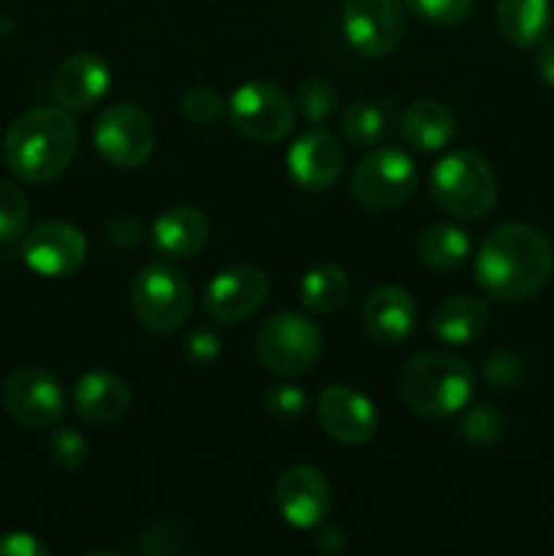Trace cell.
Returning <instances> with one entry per match:
<instances>
[{"instance_id": "cell-1", "label": "cell", "mask_w": 554, "mask_h": 556, "mask_svg": "<svg viewBox=\"0 0 554 556\" xmlns=\"http://www.w3.org/2000/svg\"><path fill=\"white\" fill-rule=\"evenodd\" d=\"M552 271V242L530 223H503L478 244L476 282L494 302H521L536 296Z\"/></svg>"}, {"instance_id": "cell-2", "label": "cell", "mask_w": 554, "mask_h": 556, "mask_svg": "<svg viewBox=\"0 0 554 556\" xmlns=\"http://www.w3.org/2000/svg\"><path fill=\"white\" fill-rule=\"evenodd\" d=\"M79 150V128L65 109L43 106L11 123L3 139V157L11 174L25 182L58 179Z\"/></svg>"}, {"instance_id": "cell-3", "label": "cell", "mask_w": 554, "mask_h": 556, "mask_svg": "<svg viewBox=\"0 0 554 556\" xmlns=\"http://www.w3.org/2000/svg\"><path fill=\"white\" fill-rule=\"evenodd\" d=\"M476 391V372L443 351L416 353L400 372V396L421 418H449L465 410Z\"/></svg>"}, {"instance_id": "cell-4", "label": "cell", "mask_w": 554, "mask_h": 556, "mask_svg": "<svg viewBox=\"0 0 554 556\" xmlns=\"http://www.w3.org/2000/svg\"><path fill=\"white\" fill-rule=\"evenodd\" d=\"M435 204L459 220H481L498 204V177L476 150H451L429 172Z\"/></svg>"}, {"instance_id": "cell-5", "label": "cell", "mask_w": 554, "mask_h": 556, "mask_svg": "<svg viewBox=\"0 0 554 556\" xmlns=\"http://www.w3.org/2000/svg\"><path fill=\"white\" fill-rule=\"evenodd\" d=\"M130 307L147 331L174 334L182 329L193 307L188 277L172 264L144 266L130 286Z\"/></svg>"}, {"instance_id": "cell-6", "label": "cell", "mask_w": 554, "mask_h": 556, "mask_svg": "<svg viewBox=\"0 0 554 556\" xmlns=\"http://www.w3.org/2000/svg\"><path fill=\"white\" fill-rule=\"evenodd\" d=\"M416 163L400 147H375L351 174L353 199L369 212L400 210L416 193Z\"/></svg>"}, {"instance_id": "cell-7", "label": "cell", "mask_w": 554, "mask_h": 556, "mask_svg": "<svg viewBox=\"0 0 554 556\" xmlns=\"http://www.w3.org/2000/svg\"><path fill=\"white\" fill-rule=\"evenodd\" d=\"M324 351V334L310 318L299 313L269 315L255 334V353L275 375H302L315 367Z\"/></svg>"}, {"instance_id": "cell-8", "label": "cell", "mask_w": 554, "mask_h": 556, "mask_svg": "<svg viewBox=\"0 0 554 556\" xmlns=\"http://www.w3.org/2000/svg\"><path fill=\"white\" fill-rule=\"evenodd\" d=\"M231 125L250 141L275 144L293 130L297 106L277 85L266 79H250L228 98Z\"/></svg>"}, {"instance_id": "cell-9", "label": "cell", "mask_w": 554, "mask_h": 556, "mask_svg": "<svg viewBox=\"0 0 554 556\" xmlns=\"http://www.w3.org/2000/svg\"><path fill=\"white\" fill-rule=\"evenodd\" d=\"M98 155L114 168H139L155 150V128L144 109L134 103H114L103 109L92 128Z\"/></svg>"}, {"instance_id": "cell-10", "label": "cell", "mask_w": 554, "mask_h": 556, "mask_svg": "<svg viewBox=\"0 0 554 556\" xmlns=\"http://www.w3.org/2000/svg\"><path fill=\"white\" fill-rule=\"evenodd\" d=\"M0 402L3 410L27 429L54 427L65 413L63 386L41 367L14 369L0 389Z\"/></svg>"}, {"instance_id": "cell-11", "label": "cell", "mask_w": 554, "mask_h": 556, "mask_svg": "<svg viewBox=\"0 0 554 556\" xmlns=\"http://www.w3.org/2000/svg\"><path fill=\"white\" fill-rule=\"evenodd\" d=\"M342 30L364 58H383L405 36V9L400 0H342Z\"/></svg>"}, {"instance_id": "cell-12", "label": "cell", "mask_w": 554, "mask_h": 556, "mask_svg": "<svg viewBox=\"0 0 554 556\" xmlns=\"http://www.w3.org/2000/svg\"><path fill=\"white\" fill-rule=\"evenodd\" d=\"M87 258V239L76 226L63 220H43L27 231L22 261L36 275L60 280L81 269Z\"/></svg>"}, {"instance_id": "cell-13", "label": "cell", "mask_w": 554, "mask_h": 556, "mask_svg": "<svg viewBox=\"0 0 554 556\" xmlns=\"http://www.w3.org/2000/svg\"><path fill=\"white\" fill-rule=\"evenodd\" d=\"M269 296V277L264 269L250 264H237L221 269L204 291V307L210 318L221 326H234L248 320Z\"/></svg>"}, {"instance_id": "cell-14", "label": "cell", "mask_w": 554, "mask_h": 556, "mask_svg": "<svg viewBox=\"0 0 554 556\" xmlns=\"http://www.w3.org/2000/svg\"><path fill=\"white\" fill-rule=\"evenodd\" d=\"M318 421L335 443L356 448L375 438L380 418L367 394L353 386L331 383L318 396Z\"/></svg>"}, {"instance_id": "cell-15", "label": "cell", "mask_w": 554, "mask_h": 556, "mask_svg": "<svg viewBox=\"0 0 554 556\" xmlns=\"http://www.w3.org/2000/svg\"><path fill=\"white\" fill-rule=\"evenodd\" d=\"M275 505L282 519L297 530H313L331 508L329 481L313 465H293L275 483Z\"/></svg>"}, {"instance_id": "cell-16", "label": "cell", "mask_w": 554, "mask_h": 556, "mask_svg": "<svg viewBox=\"0 0 554 556\" xmlns=\"http://www.w3.org/2000/svg\"><path fill=\"white\" fill-rule=\"evenodd\" d=\"M345 166V150L340 139L324 128L299 136L288 150V174L307 193H324L340 179Z\"/></svg>"}, {"instance_id": "cell-17", "label": "cell", "mask_w": 554, "mask_h": 556, "mask_svg": "<svg viewBox=\"0 0 554 556\" xmlns=\"http://www.w3.org/2000/svg\"><path fill=\"white\" fill-rule=\"evenodd\" d=\"M418 307L400 286H380L364 299L362 326L378 345H402L413 334Z\"/></svg>"}, {"instance_id": "cell-18", "label": "cell", "mask_w": 554, "mask_h": 556, "mask_svg": "<svg viewBox=\"0 0 554 556\" xmlns=\"http://www.w3.org/2000/svg\"><path fill=\"white\" fill-rule=\"evenodd\" d=\"M74 413L92 427H112L128 413L130 389L109 369H90L74 383Z\"/></svg>"}, {"instance_id": "cell-19", "label": "cell", "mask_w": 554, "mask_h": 556, "mask_svg": "<svg viewBox=\"0 0 554 556\" xmlns=\"http://www.w3.org/2000/svg\"><path fill=\"white\" fill-rule=\"evenodd\" d=\"M109 81H112V71L101 54L76 52L58 68L52 90L60 106L71 112H85L106 96Z\"/></svg>"}, {"instance_id": "cell-20", "label": "cell", "mask_w": 554, "mask_h": 556, "mask_svg": "<svg viewBox=\"0 0 554 556\" xmlns=\"http://www.w3.org/2000/svg\"><path fill=\"white\" fill-rule=\"evenodd\" d=\"M210 239V217L199 206H172L150 228V248L168 261L193 258Z\"/></svg>"}, {"instance_id": "cell-21", "label": "cell", "mask_w": 554, "mask_h": 556, "mask_svg": "<svg viewBox=\"0 0 554 556\" xmlns=\"http://www.w3.org/2000/svg\"><path fill=\"white\" fill-rule=\"evenodd\" d=\"M489 318L492 313L483 299L456 293V296L443 299L432 309L429 329H432L435 340H440L443 345H470L487 331Z\"/></svg>"}, {"instance_id": "cell-22", "label": "cell", "mask_w": 554, "mask_h": 556, "mask_svg": "<svg viewBox=\"0 0 554 556\" xmlns=\"http://www.w3.org/2000/svg\"><path fill=\"white\" fill-rule=\"evenodd\" d=\"M498 27L505 41L530 49L552 30V0H498Z\"/></svg>"}, {"instance_id": "cell-23", "label": "cell", "mask_w": 554, "mask_h": 556, "mask_svg": "<svg viewBox=\"0 0 554 556\" xmlns=\"http://www.w3.org/2000/svg\"><path fill=\"white\" fill-rule=\"evenodd\" d=\"M402 136L416 150L438 152L449 147V141H454L456 117L445 103L421 98L407 106L405 117H402Z\"/></svg>"}, {"instance_id": "cell-24", "label": "cell", "mask_w": 554, "mask_h": 556, "mask_svg": "<svg viewBox=\"0 0 554 556\" xmlns=\"http://www.w3.org/2000/svg\"><path fill=\"white\" fill-rule=\"evenodd\" d=\"M470 233L456 223H432L418 233L416 253L427 269L454 271L470 258Z\"/></svg>"}, {"instance_id": "cell-25", "label": "cell", "mask_w": 554, "mask_h": 556, "mask_svg": "<svg viewBox=\"0 0 554 556\" xmlns=\"http://www.w3.org/2000/svg\"><path fill=\"white\" fill-rule=\"evenodd\" d=\"M351 277L337 264H318L299 282V302L313 315H331L351 299Z\"/></svg>"}, {"instance_id": "cell-26", "label": "cell", "mask_w": 554, "mask_h": 556, "mask_svg": "<svg viewBox=\"0 0 554 556\" xmlns=\"http://www.w3.org/2000/svg\"><path fill=\"white\" fill-rule=\"evenodd\" d=\"M340 128L351 144L356 147H375L386 136V112L375 101H351L342 106Z\"/></svg>"}, {"instance_id": "cell-27", "label": "cell", "mask_w": 554, "mask_h": 556, "mask_svg": "<svg viewBox=\"0 0 554 556\" xmlns=\"http://www.w3.org/2000/svg\"><path fill=\"white\" fill-rule=\"evenodd\" d=\"M188 532L182 530L177 519H152L150 525L141 530L139 541H136V552L152 554V556H168V554H185L190 548Z\"/></svg>"}, {"instance_id": "cell-28", "label": "cell", "mask_w": 554, "mask_h": 556, "mask_svg": "<svg viewBox=\"0 0 554 556\" xmlns=\"http://www.w3.org/2000/svg\"><path fill=\"white\" fill-rule=\"evenodd\" d=\"M462 440L476 448H489L498 443L505 432V416L492 405H476L465 413L459 424Z\"/></svg>"}, {"instance_id": "cell-29", "label": "cell", "mask_w": 554, "mask_h": 556, "mask_svg": "<svg viewBox=\"0 0 554 556\" xmlns=\"http://www.w3.org/2000/svg\"><path fill=\"white\" fill-rule=\"evenodd\" d=\"M297 106L307 123H326L337 106V90L324 76H307L297 87Z\"/></svg>"}, {"instance_id": "cell-30", "label": "cell", "mask_w": 554, "mask_h": 556, "mask_svg": "<svg viewBox=\"0 0 554 556\" xmlns=\"http://www.w3.org/2000/svg\"><path fill=\"white\" fill-rule=\"evenodd\" d=\"M30 220V201L20 185L0 179V242H14L22 237Z\"/></svg>"}, {"instance_id": "cell-31", "label": "cell", "mask_w": 554, "mask_h": 556, "mask_svg": "<svg viewBox=\"0 0 554 556\" xmlns=\"http://www.w3.org/2000/svg\"><path fill=\"white\" fill-rule=\"evenodd\" d=\"M49 462H52L58 470L63 472H76L87 465V456H90V445L81 432L71 427H60L49 434L47 443Z\"/></svg>"}, {"instance_id": "cell-32", "label": "cell", "mask_w": 554, "mask_h": 556, "mask_svg": "<svg viewBox=\"0 0 554 556\" xmlns=\"http://www.w3.org/2000/svg\"><path fill=\"white\" fill-rule=\"evenodd\" d=\"M483 380L492 391H514L527 380V362L516 351H498L483 362Z\"/></svg>"}, {"instance_id": "cell-33", "label": "cell", "mask_w": 554, "mask_h": 556, "mask_svg": "<svg viewBox=\"0 0 554 556\" xmlns=\"http://www.w3.org/2000/svg\"><path fill=\"white\" fill-rule=\"evenodd\" d=\"M413 16L432 25H459L476 9V0H405Z\"/></svg>"}, {"instance_id": "cell-34", "label": "cell", "mask_w": 554, "mask_h": 556, "mask_svg": "<svg viewBox=\"0 0 554 556\" xmlns=\"http://www.w3.org/2000/svg\"><path fill=\"white\" fill-rule=\"evenodd\" d=\"M264 410L275 421H293L307 413V394L293 383H275L266 389Z\"/></svg>"}, {"instance_id": "cell-35", "label": "cell", "mask_w": 554, "mask_h": 556, "mask_svg": "<svg viewBox=\"0 0 554 556\" xmlns=\"http://www.w3.org/2000/svg\"><path fill=\"white\" fill-rule=\"evenodd\" d=\"M228 101L212 87H193L182 96V114L196 125H212L226 114Z\"/></svg>"}, {"instance_id": "cell-36", "label": "cell", "mask_w": 554, "mask_h": 556, "mask_svg": "<svg viewBox=\"0 0 554 556\" xmlns=\"http://www.w3.org/2000/svg\"><path fill=\"white\" fill-rule=\"evenodd\" d=\"M221 334H217L215 329H210V326H196L182 345L185 358H188V364H193V367H210V364H215L217 358H221Z\"/></svg>"}, {"instance_id": "cell-37", "label": "cell", "mask_w": 554, "mask_h": 556, "mask_svg": "<svg viewBox=\"0 0 554 556\" xmlns=\"http://www.w3.org/2000/svg\"><path fill=\"white\" fill-rule=\"evenodd\" d=\"M103 233H106L109 242L119 250H134L136 244L144 239V228H141V223L130 215H117L112 217V220H106Z\"/></svg>"}, {"instance_id": "cell-38", "label": "cell", "mask_w": 554, "mask_h": 556, "mask_svg": "<svg viewBox=\"0 0 554 556\" xmlns=\"http://www.w3.org/2000/svg\"><path fill=\"white\" fill-rule=\"evenodd\" d=\"M0 556H49V546L30 532H0Z\"/></svg>"}, {"instance_id": "cell-39", "label": "cell", "mask_w": 554, "mask_h": 556, "mask_svg": "<svg viewBox=\"0 0 554 556\" xmlns=\"http://www.w3.org/2000/svg\"><path fill=\"white\" fill-rule=\"evenodd\" d=\"M313 548L315 552L326 554V556H337L342 554L348 548V541H345V532L337 530V527H329V525H318V530H315L313 535Z\"/></svg>"}, {"instance_id": "cell-40", "label": "cell", "mask_w": 554, "mask_h": 556, "mask_svg": "<svg viewBox=\"0 0 554 556\" xmlns=\"http://www.w3.org/2000/svg\"><path fill=\"white\" fill-rule=\"evenodd\" d=\"M536 68H538V76L543 79V85L554 87V38H546V41L541 43Z\"/></svg>"}]
</instances>
